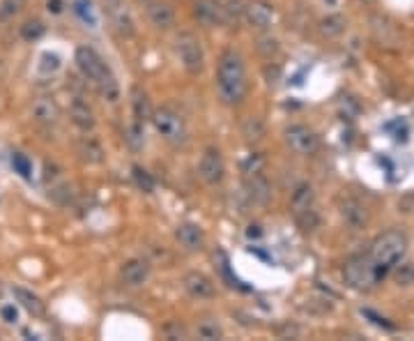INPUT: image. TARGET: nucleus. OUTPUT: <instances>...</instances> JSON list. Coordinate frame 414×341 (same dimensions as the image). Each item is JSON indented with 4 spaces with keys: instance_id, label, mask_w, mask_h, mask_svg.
Returning <instances> with one entry per match:
<instances>
[{
    "instance_id": "obj_4",
    "label": "nucleus",
    "mask_w": 414,
    "mask_h": 341,
    "mask_svg": "<svg viewBox=\"0 0 414 341\" xmlns=\"http://www.w3.org/2000/svg\"><path fill=\"white\" fill-rule=\"evenodd\" d=\"M290 210H293V217L304 231H310L317 226L315 192L308 182H299V185L295 187L293 196H290Z\"/></svg>"
},
{
    "instance_id": "obj_9",
    "label": "nucleus",
    "mask_w": 414,
    "mask_h": 341,
    "mask_svg": "<svg viewBox=\"0 0 414 341\" xmlns=\"http://www.w3.org/2000/svg\"><path fill=\"white\" fill-rule=\"evenodd\" d=\"M198 175L205 185L210 187H217L224 182V175H226V164H224V157L217 148H205L203 155L198 159Z\"/></svg>"
},
{
    "instance_id": "obj_14",
    "label": "nucleus",
    "mask_w": 414,
    "mask_h": 341,
    "mask_svg": "<svg viewBox=\"0 0 414 341\" xmlns=\"http://www.w3.org/2000/svg\"><path fill=\"white\" fill-rule=\"evenodd\" d=\"M182 286H184V291L196 300H212L217 295V286H214V282L198 270L186 272L182 279Z\"/></svg>"
},
{
    "instance_id": "obj_2",
    "label": "nucleus",
    "mask_w": 414,
    "mask_h": 341,
    "mask_svg": "<svg viewBox=\"0 0 414 341\" xmlns=\"http://www.w3.org/2000/svg\"><path fill=\"white\" fill-rule=\"evenodd\" d=\"M407 251V237L405 233H400V231H386V233L377 235L375 240H373L371 249H368V256L371 263L375 265L379 275H386L389 270H393V265L398 261H403Z\"/></svg>"
},
{
    "instance_id": "obj_29",
    "label": "nucleus",
    "mask_w": 414,
    "mask_h": 341,
    "mask_svg": "<svg viewBox=\"0 0 414 341\" xmlns=\"http://www.w3.org/2000/svg\"><path fill=\"white\" fill-rule=\"evenodd\" d=\"M196 334H198V339L214 341V339L224 337V330H221V325L214 323V320H200L198 327H196Z\"/></svg>"
},
{
    "instance_id": "obj_6",
    "label": "nucleus",
    "mask_w": 414,
    "mask_h": 341,
    "mask_svg": "<svg viewBox=\"0 0 414 341\" xmlns=\"http://www.w3.org/2000/svg\"><path fill=\"white\" fill-rule=\"evenodd\" d=\"M175 53L179 58V63L189 74H200L205 70V51L200 39L193 35V32H179L175 39Z\"/></svg>"
},
{
    "instance_id": "obj_17",
    "label": "nucleus",
    "mask_w": 414,
    "mask_h": 341,
    "mask_svg": "<svg viewBox=\"0 0 414 341\" xmlns=\"http://www.w3.org/2000/svg\"><path fill=\"white\" fill-rule=\"evenodd\" d=\"M145 12H148L152 26L159 30H170L175 26V12L164 0H145Z\"/></svg>"
},
{
    "instance_id": "obj_8",
    "label": "nucleus",
    "mask_w": 414,
    "mask_h": 341,
    "mask_svg": "<svg viewBox=\"0 0 414 341\" xmlns=\"http://www.w3.org/2000/svg\"><path fill=\"white\" fill-rule=\"evenodd\" d=\"M74 60H76V67H79V72L83 74V79L90 81L92 86L110 70V67L103 63V58L92 49V46H79V49H76Z\"/></svg>"
},
{
    "instance_id": "obj_22",
    "label": "nucleus",
    "mask_w": 414,
    "mask_h": 341,
    "mask_svg": "<svg viewBox=\"0 0 414 341\" xmlns=\"http://www.w3.org/2000/svg\"><path fill=\"white\" fill-rule=\"evenodd\" d=\"M12 295L17 298V302L23 306V309L30 313V316H34V318H41L46 313V304L41 302V298L39 295H34L32 291H28V289H21V286H14L12 289Z\"/></svg>"
},
{
    "instance_id": "obj_26",
    "label": "nucleus",
    "mask_w": 414,
    "mask_h": 341,
    "mask_svg": "<svg viewBox=\"0 0 414 341\" xmlns=\"http://www.w3.org/2000/svg\"><path fill=\"white\" fill-rule=\"evenodd\" d=\"M244 10H246L244 0H226L224 3V23L237 26L241 19H244Z\"/></svg>"
},
{
    "instance_id": "obj_20",
    "label": "nucleus",
    "mask_w": 414,
    "mask_h": 341,
    "mask_svg": "<svg viewBox=\"0 0 414 341\" xmlns=\"http://www.w3.org/2000/svg\"><path fill=\"white\" fill-rule=\"evenodd\" d=\"M129 99H131V111H134L136 122H141V125L150 122L152 113H155V106H152V101H150V95L145 92L141 86H134L129 92Z\"/></svg>"
},
{
    "instance_id": "obj_31",
    "label": "nucleus",
    "mask_w": 414,
    "mask_h": 341,
    "mask_svg": "<svg viewBox=\"0 0 414 341\" xmlns=\"http://www.w3.org/2000/svg\"><path fill=\"white\" fill-rule=\"evenodd\" d=\"M393 279H396V284L398 286H410V284H414V265L412 263H396L393 265Z\"/></svg>"
},
{
    "instance_id": "obj_10",
    "label": "nucleus",
    "mask_w": 414,
    "mask_h": 341,
    "mask_svg": "<svg viewBox=\"0 0 414 341\" xmlns=\"http://www.w3.org/2000/svg\"><path fill=\"white\" fill-rule=\"evenodd\" d=\"M103 12H106L108 21L117 35L127 37V39L134 37L136 26H134V19H131V12L124 0H103Z\"/></svg>"
},
{
    "instance_id": "obj_32",
    "label": "nucleus",
    "mask_w": 414,
    "mask_h": 341,
    "mask_svg": "<svg viewBox=\"0 0 414 341\" xmlns=\"http://www.w3.org/2000/svg\"><path fill=\"white\" fill-rule=\"evenodd\" d=\"M39 74H44V77H51L60 70V58L55 56V53H44V56L39 58V65H37Z\"/></svg>"
},
{
    "instance_id": "obj_24",
    "label": "nucleus",
    "mask_w": 414,
    "mask_h": 341,
    "mask_svg": "<svg viewBox=\"0 0 414 341\" xmlns=\"http://www.w3.org/2000/svg\"><path fill=\"white\" fill-rule=\"evenodd\" d=\"M241 136H244V141L251 143V146L265 139V122H262V118H258V115H246L244 122H241Z\"/></svg>"
},
{
    "instance_id": "obj_35",
    "label": "nucleus",
    "mask_w": 414,
    "mask_h": 341,
    "mask_svg": "<svg viewBox=\"0 0 414 341\" xmlns=\"http://www.w3.org/2000/svg\"><path fill=\"white\" fill-rule=\"evenodd\" d=\"M23 5H26V0H3V3H0V17H14V14H19Z\"/></svg>"
},
{
    "instance_id": "obj_16",
    "label": "nucleus",
    "mask_w": 414,
    "mask_h": 341,
    "mask_svg": "<svg viewBox=\"0 0 414 341\" xmlns=\"http://www.w3.org/2000/svg\"><path fill=\"white\" fill-rule=\"evenodd\" d=\"M30 115L37 125L53 127L60 120V106L53 97H37L30 104Z\"/></svg>"
},
{
    "instance_id": "obj_38",
    "label": "nucleus",
    "mask_w": 414,
    "mask_h": 341,
    "mask_svg": "<svg viewBox=\"0 0 414 341\" xmlns=\"http://www.w3.org/2000/svg\"><path fill=\"white\" fill-rule=\"evenodd\" d=\"M0 316H3L5 323H17L19 311H17V306H14V304H3V306H0Z\"/></svg>"
},
{
    "instance_id": "obj_19",
    "label": "nucleus",
    "mask_w": 414,
    "mask_h": 341,
    "mask_svg": "<svg viewBox=\"0 0 414 341\" xmlns=\"http://www.w3.org/2000/svg\"><path fill=\"white\" fill-rule=\"evenodd\" d=\"M338 210H341L343 222L348 224L350 228H355V231L364 228L366 222H368V213H366V208L357 199H352V196H345V199H341V206H338Z\"/></svg>"
},
{
    "instance_id": "obj_7",
    "label": "nucleus",
    "mask_w": 414,
    "mask_h": 341,
    "mask_svg": "<svg viewBox=\"0 0 414 341\" xmlns=\"http://www.w3.org/2000/svg\"><path fill=\"white\" fill-rule=\"evenodd\" d=\"M286 146L299 157H310L320 150V139L313 129L304 125H293L286 129Z\"/></svg>"
},
{
    "instance_id": "obj_13",
    "label": "nucleus",
    "mask_w": 414,
    "mask_h": 341,
    "mask_svg": "<svg viewBox=\"0 0 414 341\" xmlns=\"http://www.w3.org/2000/svg\"><path fill=\"white\" fill-rule=\"evenodd\" d=\"M193 19L205 26V28H214V26L224 23V3L221 0H193Z\"/></svg>"
},
{
    "instance_id": "obj_12",
    "label": "nucleus",
    "mask_w": 414,
    "mask_h": 341,
    "mask_svg": "<svg viewBox=\"0 0 414 341\" xmlns=\"http://www.w3.org/2000/svg\"><path fill=\"white\" fill-rule=\"evenodd\" d=\"M244 189L248 201L255 203V206L265 208L269 199H272V185L269 180L262 175V170H246V178H244Z\"/></svg>"
},
{
    "instance_id": "obj_39",
    "label": "nucleus",
    "mask_w": 414,
    "mask_h": 341,
    "mask_svg": "<svg viewBox=\"0 0 414 341\" xmlns=\"http://www.w3.org/2000/svg\"><path fill=\"white\" fill-rule=\"evenodd\" d=\"M48 10L60 12V0H48Z\"/></svg>"
},
{
    "instance_id": "obj_3",
    "label": "nucleus",
    "mask_w": 414,
    "mask_h": 341,
    "mask_svg": "<svg viewBox=\"0 0 414 341\" xmlns=\"http://www.w3.org/2000/svg\"><path fill=\"white\" fill-rule=\"evenodd\" d=\"M150 122H152V127H155V132L172 148H182L186 143V139H189L184 118L177 111H172L170 106L155 108Z\"/></svg>"
},
{
    "instance_id": "obj_23",
    "label": "nucleus",
    "mask_w": 414,
    "mask_h": 341,
    "mask_svg": "<svg viewBox=\"0 0 414 341\" xmlns=\"http://www.w3.org/2000/svg\"><path fill=\"white\" fill-rule=\"evenodd\" d=\"M76 155L81 157V162L86 164H101L103 162V148L90 136H83V139L76 143Z\"/></svg>"
},
{
    "instance_id": "obj_27",
    "label": "nucleus",
    "mask_w": 414,
    "mask_h": 341,
    "mask_svg": "<svg viewBox=\"0 0 414 341\" xmlns=\"http://www.w3.org/2000/svg\"><path fill=\"white\" fill-rule=\"evenodd\" d=\"M345 30V19L341 17V14H329V17H324L322 21H320V32H322V37H338L341 32Z\"/></svg>"
},
{
    "instance_id": "obj_37",
    "label": "nucleus",
    "mask_w": 414,
    "mask_h": 341,
    "mask_svg": "<svg viewBox=\"0 0 414 341\" xmlns=\"http://www.w3.org/2000/svg\"><path fill=\"white\" fill-rule=\"evenodd\" d=\"M88 8H90V3H88V0H76V3H74V12H76V14H79V17H81L86 23H88V19H90V23H95L92 12H90Z\"/></svg>"
},
{
    "instance_id": "obj_21",
    "label": "nucleus",
    "mask_w": 414,
    "mask_h": 341,
    "mask_svg": "<svg viewBox=\"0 0 414 341\" xmlns=\"http://www.w3.org/2000/svg\"><path fill=\"white\" fill-rule=\"evenodd\" d=\"M69 118H72V122L81 129V132H90V129H95V125H97L95 111L90 108L88 101H83V99L72 101V106H69Z\"/></svg>"
},
{
    "instance_id": "obj_36",
    "label": "nucleus",
    "mask_w": 414,
    "mask_h": 341,
    "mask_svg": "<svg viewBox=\"0 0 414 341\" xmlns=\"http://www.w3.org/2000/svg\"><path fill=\"white\" fill-rule=\"evenodd\" d=\"M258 51L262 53V56L272 58V53L279 51V42H276L274 37H260L258 39Z\"/></svg>"
},
{
    "instance_id": "obj_1",
    "label": "nucleus",
    "mask_w": 414,
    "mask_h": 341,
    "mask_svg": "<svg viewBox=\"0 0 414 341\" xmlns=\"http://www.w3.org/2000/svg\"><path fill=\"white\" fill-rule=\"evenodd\" d=\"M248 81L244 60L237 51L228 49L221 53L217 65V92L226 106H239L246 97Z\"/></svg>"
},
{
    "instance_id": "obj_15",
    "label": "nucleus",
    "mask_w": 414,
    "mask_h": 341,
    "mask_svg": "<svg viewBox=\"0 0 414 341\" xmlns=\"http://www.w3.org/2000/svg\"><path fill=\"white\" fill-rule=\"evenodd\" d=\"M150 279V263L145 258H129L120 268V282L129 289H138Z\"/></svg>"
},
{
    "instance_id": "obj_25",
    "label": "nucleus",
    "mask_w": 414,
    "mask_h": 341,
    "mask_svg": "<svg viewBox=\"0 0 414 341\" xmlns=\"http://www.w3.org/2000/svg\"><path fill=\"white\" fill-rule=\"evenodd\" d=\"M95 88H97V92H99L103 99L110 101V104H113V101L120 99V86H117L115 74L110 72V70H108L106 74H103V77H101L99 81H97Z\"/></svg>"
},
{
    "instance_id": "obj_11",
    "label": "nucleus",
    "mask_w": 414,
    "mask_h": 341,
    "mask_svg": "<svg viewBox=\"0 0 414 341\" xmlns=\"http://www.w3.org/2000/svg\"><path fill=\"white\" fill-rule=\"evenodd\" d=\"M244 21L248 23V28L267 32L274 23V8L267 0H251V3H246Z\"/></svg>"
},
{
    "instance_id": "obj_28",
    "label": "nucleus",
    "mask_w": 414,
    "mask_h": 341,
    "mask_svg": "<svg viewBox=\"0 0 414 341\" xmlns=\"http://www.w3.org/2000/svg\"><path fill=\"white\" fill-rule=\"evenodd\" d=\"M46 32V26L39 21V19H30V21H26L21 26V37L26 39V42H37V39Z\"/></svg>"
},
{
    "instance_id": "obj_34",
    "label": "nucleus",
    "mask_w": 414,
    "mask_h": 341,
    "mask_svg": "<svg viewBox=\"0 0 414 341\" xmlns=\"http://www.w3.org/2000/svg\"><path fill=\"white\" fill-rule=\"evenodd\" d=\"M12 166L17 168V173H21V175H23V178H30V170H32V166H30V162H28V157H26V155L14 153V157H12Z\"/></svg>"
},
{
    "instance_id": "obj_33",
    "label": "nucleus",
    "mask_w": 414,
    "mask_h": 341,
    "mask_svg": "<svg viewBox=\"0 0 414 341\" xmlns=\"http://www.w3.org/2000/svg\"><path fill=\"white\" fill-rule=\"evenodd\" d=\"M127 141L134 150L143 148V125L141 122H134V125L127 129Z\"/></svg>"
},
{
    "instance_id": "obj_30",
    "label": "nucleus",
    "mask_w": 414,
    "mask_h": 341,
    "mask_svg": "<svg viewBox=\"0 0 414 341\" xmlns=\"http://www.w3.org/2000/svg\"><path fill=\"white\" fill-rule=\"evenodd\" d=\"M131 175H134V182H136V187L141 189V192H145V194L155 192V180H152V175L145 168L134 166V168H131Z\"/></svg>"
},
{
    "instance_id": "obj_5",
    "label": "nucleus",
    "mask_w": 414,
    "mask_h": 341,
    "mask_svg": "<svg viewBox=\"0 0 414 341\" xmlns=\"http://www.w3.org/2000/svg\"><path fill=\"white\" fill-rule=\"evenodd\" d=\"M343 279L350 289H357V291H366L371 286H375L379 279H384L382 275L377 272L375 265L371 263L368 256H355L345 263L343 268Z\"/></svg>"
},
{
    "instance_id": "obj_18",
    "label": "nucleus",
    "mask_w": 414,
    "mask_h": 341,
    "mask_svg": "<svg viewBox=\"0 0 414 341\" xmlns=\"http://www.w3.org/2000/svg\"><path fill=\"white\" fill-rule=\"evenodd\" d=\"M175 240L179 242V247L186 251H200L205 247V233L198 224L193 222H184L175 228Z\"/></svg>"
}]
</instances>
